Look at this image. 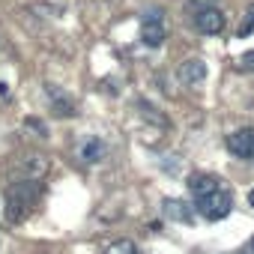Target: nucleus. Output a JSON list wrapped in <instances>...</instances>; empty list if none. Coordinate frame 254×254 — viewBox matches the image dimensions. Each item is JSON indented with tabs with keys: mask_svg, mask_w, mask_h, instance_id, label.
I'll return each mask as SVG.
<instances>
[{
	"mask_svg": "<svg viewBox=\"0 0 254 254\" xmlns=\"http://www.w3.org/2000/svg\"><path fill=\"white\" fill-rule=\"evenodd\" d=\"M168 39V30H165V15L162 9H153L144 15V27H141V42L147 48H162Z\"/></svg>",
	"mask_w": 254,
	"mask_h": 254,
	"instance_id": "3",
	"label": "nucleus"
},
{
	"mask_svg": "<svg viewBox=\"0 0 254 254\" xmlns=\"http://www.w3.org/2000/svg\"><path fill=\"white\" fill-rule=\"evenodd\" d=\"M48 168H51V162L45 156H30V159L21 162V171L27 174V180H42L48 174Z\"/></svg>",
	"mask_w": 254,
	"mask_h": 254,
	"instance_id": "9",
	"label": "nucleus"
},
{
	"mask_svg": "<svg viewBox=\"0 0 254 254\" xmlns=\"http://www.w3.org/2000/svg\"><path fill=\"white\" fill-rule=\"evenodd\" d=\"M251 251H254V239H251Z\"/></svg>",
	"mask_w": 254,
	"mask_h": 254,
	"instance_id": "19",
	"label": "nucleus"
},
{
	"mask_svg": "<svg viewBox=\"0 0 254 254\" xmlns=\"http://www.w3.org/2000/svg\"><path fill=\"white\" fill-rule=\"evenodd\" d=\"M248 206H254V189L248 191Z\"/></svg>",
	"mask_w": 254,
	"mask_h": 254,
	"instance_id": "18",
	"label": "nucleus"
},
{
	"mask_svg": "<svg viewBox=\"0 0 254 254\" xmlns=\"http://www.w3.org/2000/svg\"><path fill=\"white\" fill-rule=\"evenodd\" d=\"M81 159L84 162H102L105 159V141H99V138H87L84 144H81Z\"/></svg>",
	"mask_w": 254,
	"mask_h": 254,
	"instance_id": "10",
	"label": "nucleus"
},
{
	"mask_svg": "<svg viewBox=\"0 0 254 254\" xmlns=\"http://www.w3.org/2000/svg\"><path fill=\"white\" fill-rule=\"evenodd\" d=\"M165 212L171 215V221H191V209L183 200H165Z\"/></svg>",
	"mask_w": 254,
	"mask_h": 254,
	"instance_id": "11",
	"label": "nucleus"
},
{
	"mask_svg": "<svg viewBox=\"0 0 254 254\" xmlns=\"http://www.w3.org/2000/svg\"><path fill=\"white\" fill-rule=\"evenodd\" d=\"M45 93H48V99H51V111L57 114V117H75V102L57 87V84H45Z\"/></svg>",
	"mask_w": 254,
	"mask_h": 254,
	"instance_id": "6",
	"label": "nucleus"
},
{
	"mask_svg": "<svg viewBox=\"0 0 254 254\" xmlns=\"http://www.w3.org/2000/svg\"><path fill=\"white\" fill-rule=\"evenodd\" d=\"M36 197H39L36 180H15V183H9L6 191H3V212H6V218L12 224L24 221L30 206L36 203Z\"/></svg>",
	"mask_w": 254,
	"mask_h": 254,
	"instance_id": "1",
	"label": "nucleus"
},
{
	"mask_svg": "<svg viewBox=\"0 0 254 254\" xmlns=\"http://www.w3.org/2000/svg\"><path fill=\"white\" fill-rule=\"evenodd\" d=\"M239 66H242V69H248V72H254V51H248V54H242V60H239Z\"/></svg>",
	"mask_w": 254,
	"mask_h": 254,
	"instance_id": "16",
	"label": "nucleus"
},
{
	"mask_svg": "<svg viewBox=\"0 0 254 254\" xmlns=\"http://www.w3.org/2000/svg\"><path fill=\"white\" fill-rule=\"evenodd\" d=\"M191 3H194V6H200V9H203V6H212V3H215V0H191Z\"/></svg>",
	"mask_w": 254,
	"mask_h": 254,
	"instance_id": "17",
	"label": "nucleus"
},
{
	"mask_svg": "<svg viewBox=\"0 0 254 254\" xmlns=\"http://www.w3.org/2000/svg\"><path fill=\"white\" fill-rule=\"evenodd\" d=\"M194 27H197V33H203V36H218V33L227 27V18H224L221 9L203 6V9H197V15H194Z\"/></svg>",
	"mask_w": 254,
	"mask_h": 254,
	"instance_id": "4",
	"label": "nucleus"
},
{
	"mask_svg": "<svg viewBox=\"0 0 254 254\" xmlns=\"http://www.w3.org/2000/svg\"><path fill=\"white\" fill-rule=\"evenodd\" d=\"M24 126H27V129H33L39 138H48V129H45V123H42V120H36V117H27V120H24Z\"/></svg>",
	"mask_w": 254,
	"mask_h": 254,
	"instance_id": "14",
	"label": "nucleus"
},
{
	"mask_svg": "<svg viewBox=\"0 0 254 254\" xmlns=\"http://www.w3.org/2000/svg\"><path fill=\"white\" fill-rule=\"evenodd\" d=\"M251 33H254V6H251V12H248L245 24L239 27V39H245V36H251Z\"/></svg>",
	"mask_w": 254,
	"mask_h": 254,
	"instance_id": "15",
	"label": "nucleus"
},
{
	"mask_svg": "<svg viewBox=\"0 0 254 254\" xmlns=\"http://www.w3.org/2000/svg\"><path fill=\"white\" fill-rule=\"evenodd\" d=\"M203 78H206V63H203L200 57H189L186 63H180V81H183V84L194 87V84H200Z\"/></svg>",
	"mask_w": 254,
	"mask_h": 254,
	"instance_id": "7",
	"label": "nucleus"
},
{
	"mask_svg": "<svg viewBox=\"0 0 254 254\" xmlns=\"http://www.w3.org/2000/svg\"><path fill=\"white\" fill-rule=\"evenodd\" d=\"M138 108H141V117H144V120H153L156 126H165V123H168L165 114H159L156 105H150V102H138Z\"/></svg>",
	"mask_w": 254,
	"mask_h": 254,
	"instance_id": "12",
	"label": "nucleus"
},
{
	"mask_svg": "<svg viewBox=\"0 0 254 254\" xmlns=\"http://www.w3.org/2000/svg\"><path fill=\"white\" fill-rule=\"evenodd\" d=\"M215 189H221V186H218V180H215V177H209V174H194V177L189 180V191H191V197H194V200H200V197L212 194Z\"/></svg>",
	"mask_w": 254,
	"mask_h": 254,
	"instance_id": "8",
	"label": "nucleus"
},
{
	"mask_svg": "<svg viewBox=\"0 0 254 254\" xmlns=\"http://www.w3.org/2000/svg\"><path fill=\"white\" fill-rule=\"evenodd\" d=\"M230 206H233V197H230V191H224V189H215L212 194H206V197L197 200V212H200L203 218H209V221L227 218V215H230Z\"/></svg>",
	"mask_w": 254,
	"mask_h": 254,
	"instance_id": "2",
	"label": "nucleus"
},
{
	"mask_svg": "<svg viewBox=\"0 0 254 254\" xmlns=\"http://www.w3.org/2000/svg\"><path fill=\"white\" fill-rule=\"evenodd\" d=\"M105 254H138V248H135V242H132V239H117Z\"/></svg>",
	"mask_w": 254,
	"mask_h": 254,
	"instance_id": "13",
	"label": "nucleus"
},
{
	"mask_svg": "<svg viewBox=\"0 0 254 254\" xmlns=\"http://www.w3.org/2000/svg\"><path fill=\"white\" fill-rule=\"evenodd\" d=\"M227 150H230L236 159L254 162V129H251V126H245V129H236L233 135H227Z\"/></svg>",
	"mask_w": 254,
	"mask_h": 254,
	"instance_id": "5",
	"label": "nucleus"
}]
</instances>
